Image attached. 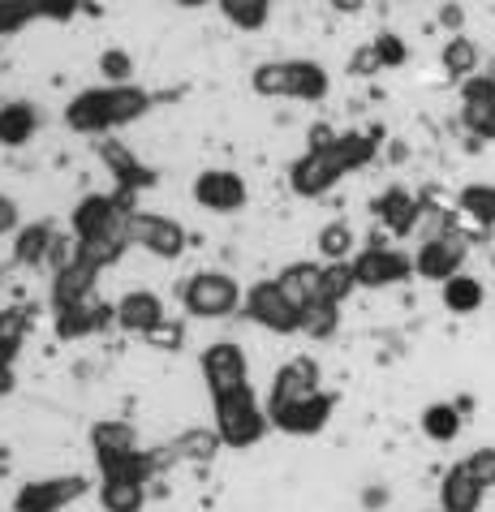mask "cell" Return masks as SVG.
<instances>
[{"instance_id":"cell-8","label":"cell","mask_w":495,"mask_h":512,"mask_svg":"<svg viewBox=\"0 0 495 512\" xmlns=\"http://www.w3.org/2000/svg\"><path fill=\"white\" fill-rule=\"evenodd\" d=\"M323 392V371L315 358H289L280 371L272 375L267 383V418H276L280 409H289L297 401H306V396Z\"/></svg>"},{"instance_id":"cell-19","label":"cell","mask_w":495,"mask_h":512,"mask_svg":"<svg viewBox=\"0 0 495 512\" xmlns=\"http://www.w3.org/2000/svg\"><path fill=\"white\" fill-rule=\"evenodd\" d=\"M164 319H168L164 297L151 293V289H130L117 302V327H125V332H134V336H151Z\"/></svg>"},{"instance_id":"cell-16","label":"cell","mask_w":495,"mask_h":512,"mask_svg":"<svg viewBox=\"0 0 495 512\" xmlns=\"http://www.w3.org/2000/svg\"><path fill=\"white\" fill-rule=\"evenodd\" d=\"M336 414V396L332 392H315V396H306V401H297L289 409H280V414L272 418L276 431H285V435H319L323 426L332 422Z\"/></svg>"},{"instance_id":"cell-32","label":"cell","mask_w":495,"mask_h":512,"mask_svg":"<svg viewBox=\"0 0 495 512\" xmlns=\"http://www.w3.org/2000/svg\"><path fill=\"white\" fill-rule=\"evenodd\" d=\"M315 246L323 254V263H353V246H358V237H353V229L345 220H332V224H323L319 229Z\"/></svg>"},{"instance_id":"cell-11","label":"cell","mask_w":495,"mask_h":512,"mask_svg":"<svg viewBox=\"0 0 495 512\" xmlns=\"http://www.w3.org/2000/svg\"><path fill=\"white\" fill-rule=\"evenodd\" d=\"M465 254H470L465 237H457V233H435V237L422 241L418 254H414V276L435 280V284H448L452 276L465 272Z\"/></svg>"},{"instance_id":"cell-45","label":"cell","mask_w":495,"mask_h":512,"mask_svg":"<svg viewBox=\"0 0 495 512\" xmlns=\"http://www.w3.org/2000/svg\"><path fill=\"white\" fill-rule=\"evenodd\" d=\"M35 13H39V22H74L82 5L78 0H35Z\"/></svg>"},{"instance_id":"cell-14","label":"cell","mask_w":495,"mask_h":512,"mask_svg":"<svg viewBox=\"0 0 495 512\" xmlns=\"http://www.w3.org/2000/svg\"><path fill=\"white\" fill-rule=\"evenodd\" d=\"M99 160L108 164V173H112V181H117V190L121 194H143V190H151L155 186V168L151 164H143L138 155L130 151V142H117V138H104L99 142Z\"/></svg>"},{"instance_id":"cell-10","label":"cell","mask_w":495,"mask_h":512,"mask_svg":"<svg viewBox=\"0 0 495 512\" xmlns=\"http://www.w3.org/2000/svg\"><path fill=\"white\" fill-rule=\"evenodd\" d=\"M246 319L250 323H259L267 327V332H276V336H293V332H302V315L285 302V293L276 289V280H259V284H250L246 289Z\"/></svg>"},{"instance_id":"cell-37","label":"cell","mask_w":495,"mask_h":512,"mask_svg":"<svg viewBox=\"0 0 495 512\" xmlns=\"http://www.w3.org/2000/svg\"><path fill=\"white\" fill-rule=\"evenodd\" d=\"M358 289V276H353V263H323V293L319 302L328 306H345V297Z\"/></svg>"},{"instance_id":"cell-50","label":"cell","mask_w":495,"mask_h":512,"mask_svg":"<svg viewBox=\"0 0 495 512\" xmlns=\"http://www.w3.org/2000/svg\"><path fill=\"white\" fill-rule=\"evenodd\" d=\"M0 39H5V35H0Z\"/></svg>"},{"instance_id":"cell-2","label":"cell","mask_w":495,"mask_h":512,"mask_svg":"<svg viewBox=\"0 0 495 512\" xmlns=\"http://www.w3.org/2000/svg\"><path fill=\"white\" fill-rule=\"evenodd\" d=\"M211 418H216V435L224 448L246 452L254 444H263V435L272 431V418H267V405L259 401V392L237 388L229 396H211Z\"/></svg>"},{"instance_id":"cell-20","label":"cell","mask_w":495,"mask_h":512,"mask_svg":"<svg viewBox=\"0 0 495 512\" xmlns=\"http://www.w3.org/2000/svg\"><path fill=\"white\" fill-rule=\"evenodd\" d=\"M276 289L285 293V302L306 319V310L315 306L323 293V263H289L285 272L276 276Z\"/></svg>"},{"instance_id":"cell-7","label":"cell","mask_w":495,"mask_h":512,"mask_svg":"<svg viewBox=\"0 0 495 512\" xmlns=\"http://www.w3.org/2000/svg\"><path fill=\"white\" fill-rule=\"evenodd\" d=\"M194 203L211 211V216H233V211H242L250 203V186L242 173H233V168H203V173L194 177Z\"/></svg>"},{"instance_id":"cell-23","label":"cell","mask_w":495,"mask_h":512,"mask_svg":"<svg viewBox=\"0 0 495 512\" xmlns=\"http://www.w3.org/2000/svg\"><path fill=\"white\" fill-rule=\"evenodd\" d=\"M483 487L470 478V469L465 465H452L444 482H440V512H478L483 508Z\"/></svg>"},{"instance_id":"cell-26","label":"cell","mask_w":495,"mask_h":512,"mask_svg":"<svg viewBox=\"0 0 495 512\" xmlns=\"http://www.w3.org/2000/svg\"><path fill=\"white\" fill-rule=\"evenodd\" d=\"M91 452L99 457H121V452H138V431L125 418H99L91 426Z\"/></svg>"},{"instance_id":"cell-33","label":"cell","mask_w":495,"mask_h":512,"mask_svg":"<svg viewBox=\"0 0 495 512\" xmlns=\"http://www.w3.org/2000/svg\"><path fill=\"white\" fill-rule=\"evenodd\" d=\"M220 13L237 31H263L272 22V5L267 0H220Z\"/></svg>"},{"instance_id":"cell-12","label":"cell","mask_w":495,"mask_h":512,"mask_svg":"<svg viewBox=\"0 0 495 512\" xmlns=\"http://www.w3.org/2000/svg\"><path fill=\"white\" fill-rule=\"evenodd\" d=\"M341 177H349V173H345L341 155H336L332 147L306 151L302 160H293V168H289V190L297 198H323L328 190H336V181Z\"/></svg>"},{"instance_id":"cell-13","label":"cell","mask_w":495,"mask_h":512,"mask_svg":"<svg viewBox=\"0 0 495 512\" xmlns=\"http://www.w3.org/2000/svg\"><path fill=\"white\" fill-rule=\"evenodd\" d=\"M461 125L474 138L495 142V74H474L461 82Z\"/></svg>"},{"instance_id":"cell-47","label":"cell","mask_w":495,"mask_h":512,"mask_svg":"<svg viewBox=\"0 0 495 512\" xmlns=\"http://www.w3.org/2000/svg\"><path fill=\"white\" fill-rule=\"evenodd\" d=\"M371 69H379V61H375L371 48H362L358 56H353V74H371Z\"/></svg>"},{"instance_id":"cell-44","label":"cell","mask_w":495,"mask_h":512,"mask_svg":"<svg viewBox=\"0 0 495 512\" xmlns=\"http://www.w3.org/2000/svg\"><path fill=\"white\" fill-rule=\"evenodd\" d=\"M151 349H164V353H177L181 345H186V327H181L177 319H164L160 327H155L151 336H143Z\"/></svg>"},{"instance_id":"cell-38","label":"cell","mask_w":495,"mask_h":512,"mask_svg":"<svg viewBox=\"0 0 495 512\" xmlns=\"http://www.w3.org/2000/svg\"><path fill=\"white\" fill-rule=\"evenodd\" d=\"M99 74H104V87H130L134 82V56L125 48H104L99 52Z\"/></svg>"},{"instance_id":"cell-18","label":"cell","mask_w":495,"mask_h":512,"mask_svg":"<svg viewBox=\"0 0 495 512\" xmlns=\"http://www.w3.org/2000/svg\"><path fill=\"white\" fill-rule=\"evenodd\" d=\"M371 211H375V220L384 224L392 237H409V233L418 229V220H422V203L405 186H388L371 203Z\"/></svg>"},{"instance_id":"cell-49","label":"cell","mask_w":495,"mask_h":512,"mask_svg":"<svg viewBox=\"0 0 495 512\" xmlns=\"http://www.w3.org/2000/svg\"><path fill=\"white\" fill-rule=\"evenodd\" d=\"M461 18H465L461 9H440V22H444V26H452V31H457V26H461Z\"/></svg>"},{"instance_id":"cell-21","label":"cell","mask_w":495,"mask_h":512,"mask_svg":"<svg viewBox=\"0 0 495 512\" xmlns=\"http://www.w3.org/2000/svg\"><path fill=\"white\" fill-rule=\"evenodd\" d=\"M99 482H134V487H147V482L160 474V457L155 452H121V457H99Z\"/></svg>"},{"instance_id":"cell-35","label":"cell","mask_w":495,"mask_h":512,"mask_svg":"<svg viewBox=\"0 0 495 512\" xmlns=\"http://www.w3.org/2000/svg\"><path fill=\"white\" fill-rule=\"evenodd\" d=\"M99 504H104V512H143L147 487H134V482H99Z\"/></svg>"},{"instance_id":"cell-5","label":"cell","mask_w":495,"mask_h":512,"mask_svg":"<svg viewBox=\"0 0 495 512\" xmlns=\"http://www.w3.org/2000/svg\"><path fill=\"white\" fill-rule=\"evenodd\" d=\"M91 491V478L87 474H56V478H35L18 487L13 495V512H61L74 500Z\"/></svg>"},{"instance_id":"cell-1","label":"cell","mask_w":495,"mask_h":512,"mask_svg":"<svg viewBox=\"0 0 495 512\" xmlns=\"http://www.w3.org/2000/svg\"><path fill=\"white\" fill-rule=\"evenodd\" d=\"M151 104H155L151 91H143L138 82H130V87H87L65 104V125L74 134H87V138L104 142L112 130L147 117Z\"/></svg>"},{"instance_id":"cell-3","label":"cell","mask_w":495,"mask_h":512,"mask_svg":"<svg viewBox=\"0 0 495 512\" xmlns=\"http://www.w3.org/2000/svg\"><path fill=\"white\" fill-rule=\"evenodd\" d=\"M181 306L194 319H229L246 306V293L229 272H194L181 280Z\"/></svg>"},{"instance_id":"cell-39","label":"cell","mask_w":495,"mask_h":512,"mask_svg":"<svg viewBox=\"0 0 495 512\" xmlns=\"http://www.w3.org/2000/svg\"><path fill=\"white\" fill-rule=\"evenodd\" d=\"M220 448L224 444H220L216 431H190V435H181L177 444H173V452H177L181 461H211Z\"/></svg>"},{"instance_id":"cell-36","label":"cell","mask_w":495,"mask_h":512,"mask_svg":"<svg viewBox=\"0 0 495 512\" xmlns=\"http://www.w3.org/2000/svg\"><path fill=\"white\" fill-rule=\"evenodd\" d=\"M250 91L263 99H289V61H263L250 74Z\"/></svg>"},{"instance_id":"cell-29","label":"cell","mask_w":495,"mask_h":512,"mask_svg":"<svg viewBox=\"0 0 495 512\" xmlns=\"http://www.w3.org/2000/svg\"><path fill=\"white\" fill-rule=\"evenodd\" d=\"M457 211L474 224V229H495V186H487V181L465 186L457 194Z\"/></svg>"},{"instance_id":"cell-48","label":"cell","mask_w":495,"mask_h":512,"mask_svg":"<svg viewBox=\"0 0 495 512\" xmlns=\"http://www.w3.org/2000/svg\"><path fill=\"white\" fill-rule=\"evenodd\" d=\"M13 388H18V371H13V366H0V396H9Z\"/></svg>"},{"instance_id":"cell-42","label":"cell","mask_w":495,"mask_h":512,"mask_svg":"<svg viewBox=\"0 0 495 512\" xmlns=\"http://www.w3.org/2000/svg\"><path fill=\"white\" fill-rule=\"evenodd\" d=\"M371 52H375L379 69H396V65H405V56H409L405 39H401V35H392V31H384L379 39H371Z\"/></svg>"},{"instance_id":"cell-17","label":"cell","mask_w":495,"mask_h":512,"mask_svg":"<svg viewBox=\"0 0 495 512\" xmlns=\"http://www.w3.org/2000/svg\"><path fill=\"white\" fill-rule=\"evenodd\" d=\"M52 327L61 340H87L95 332H104L108 323H117V306H104L99 297H91V302L82 306H69V310H52Z\"/></svg>"},{"instance_id":"cell-41","label":"cell","mask_w":495,"mask_h":512,"mask_svg":"<svg viewBox=\"0 0 495 512\" xmlns=\"http://www.w3.org/2000/svg\"><path fill=\"white\" fill-rule=\"evenodd\" d=\"M336 323H341V306L315 302V306L306 310V319H302V332H306V336H315V340H323V336H332V332H336Z\"/></svg>"},{"instance_id":"cell-22","label":"cell","mask_w":495,"mask_h":512,"mask_svg":"<svg viewBox=\"0 0 495 512\" xmlns=\"http://www.w3.org/2000/svg\"><path fill=\"white\" fill-rule=\"evenodd\" d=\"M52 250H56V229H52V220H31V224H22L18 237H13V263H18V267H39V263H48Z\"/></svg>"},{"instance_id":"cell-43","label":"cell","mask_w":495,"mask_h":512,"mask_svg":"<svg viewBox=\"0 0 495 512\" xmlns=\"http://www.w3.org/2000/svg\"><path fill=\"white\" fill-rule=\"evenodd\" d=\"M461 465L470 469V478H474L483 491L495 487V448H478V452H470V457H465Z\"/></svg>"},{"instance_id":"cell-31","label":"cell","mask_w":495,"mask_h":512,"mask_svg":"<svg viewBox=\"0 0 495 512\" xmlns=\"http://www.w3.org/2000/svg\"><path fill=\"white\" fill-rule=\"evenodd\" d=\"M440 61H444V69H448L452 78L470 82V78L478 74V61H483V52H478V44H474V39H465V35H452L448 44H444V52H440Z\"/></svg>"},{"instance_id":"cell-27","label":"cell","mask_w":495,"mask_h":512,"mask_svg":"<svg viewBox=\"0 0 495 512\" xmlns=\"http://www.w3.org/2000/svg\"><path fill=\"white\" fill-rule=\"evenodd\" d=\"M332 91V74L319 61H289V99L302 104H319Z\"/></svg>"},{"instance_id":"cell-6","label":"cell","mask_w":495,"mask_h":512,"mask_svg":"<svg viewBox=\"0 0 495 512\" xmlns=\"http://www.w3.org/2000/svg\"><path fill=\"white\" fill-rule=\"evenodd\" d=\"M130 246L147 250L151 259L173 263V259H181V254H186L190 237H186V229H181L173 216H155V211H134V216H130Z\"/></svg>"},{"instance_id":"cell-9","label":"cell","mask_w":495,"mask_h":512,"mask_svg":"<svg viewBox=\"0 0 495 512\" xmlns=\"http://www.w3.org/2000/svg\"><path fill=\"white\" fill-rule=\"evenodd\" d=\"M353 276H358V289H392L414 276V259L392 246H366L353 254Z\"/></svg>"},{"instance_id":"cell-25","label":"cell","mask_w":495,"mask_h":512,"mask_svg":"<svg viewBox=\"0 0 495 512\" xmlns=\"http://www.w3.org/2000/svg\"><path fill=\"white\" fill-rule=\"evenodd\" d=\"M35 327V306H5L0 310V366H13Z\"/></svg>"},{"instance_id":"cell-40","label":"cell","mask_w":495,"mask_h":512,"mask_svg":"<svg viewBox=\"0 0 495 512\" xmlns=\"http://www.w3.org/2000/svg\"><path fill=\"white\" fill-rule=\"evenodd\" d=\"M31 22H39L35 0H0V35H18Z\"/></svg>"},{"instance_id":"cell-15","label":"cell","mask_w":495,"mask_h":512,"mask_svg":"<svg viewBox=\"0 0 495 512\" xmlns=\"http://www.w3.org/2000/svg\"><path fill=\"white\" fill-rule=\"evenodd\" d=\"M99 267H91L87 259H69L61 272H52V293H48V302L52 310H69V306H82V302H91L95 297V284H99Z\"/></svg>"},{"instance_id":"cell-4","label":"cell","mask_w":495,"mask_h":512,"mask_svg":"<svg viewBox=\"0 0 495 512\" xmlns=\"http://www.w3.org/2000/svg\"><path fill=\"white\" fill-rule=\"evenodd\" d=\"M203 383L211 396H229L237 388H250V358L242 345H233V340H211L203 349Z\"/></svg>"},{"instance_id":"cell-30","label":"cell","mask_w":495,"mask_h":512,"mask_svg":"<svg viewBox=\"0 0 495 512\" xmlns=\"http://www.w3.org/2000/svg\"><path fill=\"white\" fill-rule=\"evenodd\" d=\"M422 435L431 439V444H452V439L461 435V409L457 405H427L422 409Z\"/></svg>"},{"instance_id":"cell-24","label":"cell","mask_w":495,"mask_h":512,"mask_svg":"<svg viewBox=\"0 0 495 512\" xmlns=\"http://www.w3.org/2000/svg\"><path fill=\"white\" fill-rule=\"evenodd\" d=\"M39 134V108L31 99H13L0 108V147H26Z\"/></svg>"},{"instance_id":"cell-28","label":"cell","mask_w":495,"mask_h":512,"mask_svg":"<svg viewBox=\"0 0 495 512\" xmlns=\"http://www.w3.org/2000/svg\"><path fill=\"white\" fill-rule=\"evenodd\" d=\"M440 297H444V306L452 310V315H474V310L487 302V289H483V280L478 276L461 272V276H452L448 284H440Z\"/></svg>"},{"instance_id":"cell-46","label":"cell","mask_w":495,"mask_h":512,"mask_svg":"<svg viewBox=\"0 0 495 512\" xmlns=\"http://www.w3.org/2000/svg\"><path fill=\"white\" fill-rule=\"evenodd\" d=\"M22 233V211L9 194H0V237H18Z\"/></svg>"},{"instance_id":"cell-34","label":"cell","mask_w":495,"mask_h":512,"mask_svg":"<svg viewBox=\"0 0 495 512\" xmlns=\"http://www.w3.org/2000/svg\"><path fill=\"white\" fill-rule=\"evenodd\" d=\"M375 138H379V134H358V130H353V134H341V138L332 142V151L341 155L345 173H358V168H366V164L375 160V151H379Z\"/></svg>"}]
</instances>
